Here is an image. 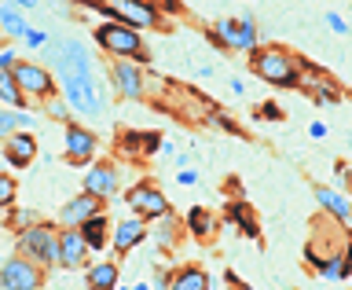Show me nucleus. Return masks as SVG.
Wrapping results in <instances>:
<instances>
[{"label": "nucleus", "instance_id": "11", "mask_svg": "<svg viewBox=\"0 0 352 290\" xmlns=\"http://www.w3.org/2000/svg\"><path fill=\"white\" fill-rule=\"evenodd\" d=\"M92 214H99V198L81 191L77 198H70V203L59 209V228H81Z\"/></svg>", "mask_w": 352, "mask_h": 290}, {"label": "nucleus", "instance_id": "16", "mask_svg": "<svg viewBox=\"0 0 352 290\" xmlns=\"http://www.w3.org/2000/svg\"><path fill=\"white\" fill-rule=\"evenodd\" d=\"M143 239H147V220L143 217H129L114 228V250L118 253H129L132 247H140Z\"/></svg>", "mask_w": 352, "mask_h": 290}, {"label": "nucleus", "instance_id": "5", "mask_svg": "<svg viewBox=\"0 0 352 290\" xmlns=\"http://www.w3.org/2000/svg\"><path fill=\"white\" fill-rule=\"evenodd\" d=\"M206 37L224 52H253L257 48V26L250 15L242 19H220L213 30H206Z\"/></svg>", "mask_w": 352, "mask_h": 290}, {"label": "nucleus", "instance_id": "14", "mask_svg": "<svg viewBox=\"0 0 352 290\" xmlns=\"http://www.w3.org/2000/svg\"><path fill=\"white\" fill-rule=\"evenodd\" d=\"M85 191L88 195H96V198H107V195H114L118 191V169L110 162H99L88 169L85 176Z\"/></svg>", "mask_w": 352, "mask_h": 290}, {"label": "nucleus", "instance_id": "36", "mask_svg": "<svg viewBox=\"0 0 352 290\" xmlns=\"http://www.w3.org/2000/svg\"><path fill=\"white\" fill-rule=\"evenodd\" d=\"M308 136H312V140H323V136H327V125H323V121H312V125H308Z\"/></svg>", "mask_w": 352, "mask_h": 290}, {"label": "nucleus", "instance_id": "28", "mask_svg": "<svg viewBox=\"0 0 352 290\" xmlns=\"http://www.w3.org/2000/svg\"><path fill=\"white\" fill-rule=\"evenodd\" d=\"M334 173H338L341 187H349V191H352V165H349V162H338V165H334Z\"/></svg>", "mask_w": 352, "mask_h": 290}, {"label": "nucleus", "instance_id": "8", "mask_svg": "<svg viewBox=\"0 0 352 290\" xmlns=\"http://www.w3.org/2000/svg\"><path fill=\"white\" fill-rule=\"evenodd\" d=\"M125 203L136 209V217H143V220H162L165 214H169V203H165V195L154 184H136L125 195Z\"/></svg>", "mask_w": 352, "mask_h": 290}, {"label": "nucleus", "instance_id": "37", "mask_svg": "<svg viewBox=\"0 0 352 290\" xmlns=\"http://www.w3.org/2000/svg\"><path fill=\"white\" fill-rule=\"evenodd\" d=\"M11 4H15L19 11H26V8L33 11V8H37V4H41V0H11Z\"/></svg>", "mask_w": 352, "mask_h": 290}, {"label": "nucleus", "instance_id": "10", "mask_svg": "<svg viewBox=\"0 0 352 290\" xmlns=\"http://www.w3.org/2000/svg\"><path fill=\"white\" fill-rule=\"evenodd\" d=\"M59 265L63 269H81V265H88V242L77 228H59Z\"/></svg>", "mask_w": 352, "mask_h": 290}, {"label": "nucleus", "instance_id": "22", "mask_svg": "<svg viewBox=\"0 0 352 290\" xmlns=\"http://www.w3.org/2000/svg\"><path fill=\"white\" fill-rule=\"evenodd\" d=\"M0 103H8V107H26V96H22V88L15 85L11 70H0Z\"/></svg>", "mask_w": 352, "mask_h": 290}, {"label": "nucleus", "instance_id": "3", "mask_svg": "<svg viewBox=\"0 0 352 290\" xmlns=\"http://www.w3.org/2000/svg\"><path fill=\"white\" fill-rule=\"evenodd\" d=\"M19 253L30 258L33 265L48 269V265H59V228L55 225H30L19 231Z\"/></svg>", "mask_w": 352, "mask_h": 290}, {"label": "nucleus", "instance_id": "4", "mask_svg": "<svg viewBox=\"0 0 352 290\" xmlns=\"http://www.w3.org/2000/svg\"><path fill=\"white\" fill-rule=\"evenodd\" d=\"M96 11H103L114 22H129L136 30H154L162 22V11L154 0H92Z\"/></svg>", "mask_w": 352, "mask_h": 290}, {"label": "nucleus", "instance_id": "31", "mask_svg": "<svg viewBox=\"0 0 352 290\" xmlns=\"http://www.w3.org/2000/svg\"><path fill=\"white\" fill-rule=\"evenodd\" d=\"M44 41H48V33H44V30H26V44H30V48H44Z\"/></svg>", "mask_w": 352, "mask_h": 290}, {"label": "nucleus", "instance_id": "19", "mask_svg": "<svg viewBox=\"0 0 352 290\" xmlns=\"http://www.w3.org/2000/svg\"><path fill=\"white\" fill-rule=\"evenodd\" d=\"M107 228H110V225H107V217H103V214H92L77 231L85 236L88 250H99V247H107Z\"/></svg>", "mask_w": 352, "mask_h": 290}, {"label": "nucleus", "instance_id": "30", "mask_svg": "<svg viewBox=\"0 0 352 290\" xmlns=\"http://www.w3.org/2000/svg\"><path fill=\"white\" fill-rule=\"evenodd\" d=\"M327 26L334 30V33H349V22L338 15V11H327Z\"/></svg>", "mask_w": 352, "mask_h": 290}, {"label": "nucleus", "instance_id": "17", "mask_svg": "<svg viewBox=\"0 0 352 290\" xmlns=\"http://www.w3.org/2000/svg\"><path fill=\"white\" fill-rule=\"evenodd\" d=\"M169 290H209V272L198 269V265H184L169 280Z\"/></svg>", "mask_w": 352, "mask_h": 290}, {"label": "nucleus", "instance_id": "24", "mask_svg": "<svg viewBox=\"0 0 352 290\" xmlns=\"http://www.w3.org/2000/svg\"><path fill=\"white\" fill-rule=\"evenodd\" d=\"M187 225H191V231H195V236H198V239H206V236H213V217H209V214H206V209H202V206H195V209H191V214H187Z\"/></svg>", "mask_w": 352, "mask_h": 290}, {"label": "nucleus", "instance_id": "34", "mask_svg": "<svg viewBox=\"0 0 352 290\" xmlns=\"http://www.w3.org/2000/svg\"><path fill=\"white\" fill-rule=\"evenodd\" d=\"M15 63H19V59H15V52H11V48H4V52H0V70H11Z\"/></svg>", "mask_w": 352, "mask_h": 290}, {"label": "nucleus", "instance_id": "21", "mask_svg": "<svg viewBox=\"0 0 352 290\" xmlns=\"http://www.w3.org/2000/svg\"><path fill=\"white\" fill-rule=\"evenodd\" d=\"M0 30L8 33V37H26V19L19 15L15 4H0Z\"/></svg>", "mask_w": 352, "mask_h": 290}, {"label": "nucleus", "instance_id": "20", "mask_svg": "<svg viewBox=\"0 0 352 290\" xmlns=\"http://www.w3.org/2000/svg\"><path fill=\"white\" fill-rule=\"evenodd\" d=\"M297 88H308L316 99H327V103H338L341 99V92H338V85L330 81V77H319V74H312V77H301V85Z\"/></svg>", "mask_w": 352, "mask_h": 290}, {"label": "nucleus", "instance_id": "38", "mask_svg": "<svg viewBox=\"0 0 352 290\" xmlns=\"http://www.w3.org/2000/svg\"><path fill=\"white\" fill-rule=\"evenodd\" d=\"M52 8L55 11H66V0H52Z\"/></svg>", "mask_w": 352, "mask_h": 290}, {"label": "nucleus", "instance_id": "25", "mask_svg": "<svg viewBox=\"0 0 352 290\" xmlns=\"http://www.w3.org/2000/svg\"><path fill=\"white\" fill-rule=\"evenodd\" d=\"M11 203H15V180L8 173H0V209H8Z\"/></svg>", "mask_w": 352, "mask_h": 290}, {"label": "nucleus", "instance_id": "33", "mask_svg": "<svg viewBox=\"0 0 352 290\" xmlns=\"http://www.w3.org/2000/svg\"><path fill=\"white\" fill-rule=\"evenodd\" d=\"M257 114H261V118H268V121H279V118H283V110L275 107V103H264V107L257 110Z\"/></svg>", "mask_w": 352, "mask_h": 290}, {"label": "nucleus", "instance_id": "18", "mask_svg": "<svg viewBox=\"0 0 352 290\" xmlns=\"http://www.w3.org/2000/svg\"><path fill=\"white\" fill-rule=\"evenodd\" d=\"M88 290H118V265L114 261L88 265Z\"/></svg>", "mask_w": 352, "mask_h": 290}, {"label": "nucleus", "instance_id": "15", "mask_svg": "<svg viewBox=\"0 0 352 290\" xmlns=\"http://www.w3.org/2000/svg\"><path fill=\"white\" fill-rule=\"evenodd\" d=\"M316 203H319V209H323L327 217H334L338 225H352V203L345 195H338L334 187H323L319 184L316 187Z\"/></svg>", "mask_w": 352, "mask_h": 290}, {"label": "nucleus", "instance_id": "35", "mask_svg": "<svg viewBox=\"0 0 352 290\" xmlns=\"http://www.w3.org/2000/svg\"><path fill=\"white\" fill-rule=\"evenodd\" d=\"M176 180H180L184 187H191V184L198 180V173H195V169H180V173H176Z\"/></svg>", "mask_w": 352, "mask_h": 290}, {"label": "nucleus", "instance_id": "7", "mask_svg": "<svg viewBox=\"0 0 352 290\" xmlns=\"http://www.w3.org/2000/svg\"><path fill=\"white\" fill-rule=\"evenodd\" d=\"M11 77H15V85L22 88V96H37V99H52L55 96V77L44 70V66L37 63H30V59H22L11 66Z\"/></svg>", "mask_w": 352, "mask_h": 290}, {"label": "nucleus", "instance_id": "26", "mask_svg": "<svg viewBox=\"0 0 352 290\" xmlns=\"http://www.w3.org/2000/svg\"><path fill=\"white\" fill-rule=\"evenodd\" d=\"M15 132V110H0V140H8Z\"/></svg>", "mask_w": 352, "mask_h": 290}, {"label": "nucleus", "instance_id": "2", "mask_svg": "<svg viewBox=\"0 0 352 290\" xmlns=\"http://www.w3.org/2000/svg\"><path fill=\"white\" fill-rule=\"evenodd\" d=\"M96 44L103 52H110L114 59H136V66L147 63V48H143V37L136 26H129V22H103V26L96 30Z\"/></svg>", "mask_w": 352, "mask_h": 290}, {"label": "nucleus", "instance_id": "23", "mask_svg": "<svg viewBox=\"0 0 352 290\" xmlns=\"http://www.w3.org/2000/svg\"><path fill=\"white\" fill-rule=\"evenodd\" d=\"M228 217L235 220V225L246 231L250 239H257V220H253V214H250V206H246V203H231V206H228Z\"/></svg>", "mask_w": 352, "mask_h": 290}, {"label": "nucleus", "instance_id": "1", "mask_svg": "<svg viewBox=\"0 0 352 290\" xmlns=\"http://www.w3.org/2000/svg\"><path fill=\"white\" fill-rule=\"evenodd\" d=\"M250 70L268 81L275 88H297L301 85V63L297 55H290L279 44H264V48H253L250 52Z\"/></svg>", "mask_w": 352, "mask_h": 290}, {"label": "nucleus", "instance_id": "6", "mask_svg": "<svg viewBox=\"0 0 352 290\" xmlns=\"http://www.w3.org/2000/svg\"><path fill=\"white\" fill-rule=\"evenodd\" d=\"M0 287L4 290H41L44 287V272H41V265H33L30 258L15 253L11 261L0 265Z\"/></svg>", "mask_w": 352, "mask_h": 290}, {"label": "nucleus", "instance_id": "39", "mask_svg": "<svg viewBox=\"0 0 352 290\" xmlns=\"http://www.w3.org/2000/svg\"><path fill=\"white\" fill-rule=\"evenodd\" d=\"M136 290H151V287H147V283H140V287H136Z\"/></svg>", "mask_w": 352, "mask_h": 290}, {"label": "nucleus", "instance_id": "12", "mask_svg": "<svg viewBox=\"0 0 352 290\" xmlns=\"http://www.w3.org/2000/svg\"><path fill=\"white\" fill-rule=\"evenodd\" d=\"M96 154V136L81 125H66V162L85 165Z\"/></svg>", "mask_w": 352, "mask_h": 290}, {"label": "nucleus", "instance_id": "32", "mask_svg": "<svg viewBox=\"0 0 352 290\" xmlns=\"http://www.w3.org/2000/svg\"><path fill=\"white\" fill-rule=\"evenodd\" d=\"M44 103H48V114H52V118L66 121V103H59V99H44Z\"/></svg>", "mask_w": 352, "mask_h": 290}, {"label": "nucleus", "instance_id": "13", "mask_svg": "<svg viewBox=\"0 0 352 290\" xmlns=\"http://www.w3.org/2000/svg\"><path fill=\"white\" fill-rule=\"evenodd\" d=\"M4 158H8V165H15V169L30 165L37 158V140H33V132H11L4 140Z\"/></svg>", "mask_w": 352, "mask_h": 290}, {"label": "nucleus", "instance_id": "9", "mask_svg": "<svg viewBox=\"0 0 352 290\" xmlns=\"http://www.w3.org/2000/svg\"><path fill=\"white\" fill-rule=\"evenodd\" d=\"M110 81H114L121 99H143V74H140L136 63L118 59L114 66H110Z\"/></svg>", "mask_w": 352, "mask_h": 290}, {"label": "nucleus", "instance_id": "27", "mask_svg": "<svg viewBox=\"0 0 352 290\" xmlns=\"http://www.w3.org/2000/svg\"><path fill=\"white\" fill-rule=\"evenodd\" d=\"M33 125H37V118L26 110H15V132H33Z\"/></svg>", "mask_w": 352, "mask_h": 290}, {"label": "nucleus", "instance_id": "29", "mask_svg": "<svg viewBox=\"0 0 352 290\" xmlns=\"http://www.w3.org/2000/svg\"><path fill=\"white\" fill-rule=\"evenodd\" d=\"M33 220H37V214H26V209H15V214H11V225L15 228H30Z\"/></svg>", "mask_w": 352, "mask_h": 290}]
</instances>
